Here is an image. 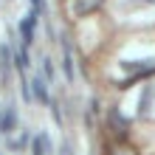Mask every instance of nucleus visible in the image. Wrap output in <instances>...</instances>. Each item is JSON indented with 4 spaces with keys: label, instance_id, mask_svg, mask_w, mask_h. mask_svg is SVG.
I'll return each instance as SVG.
<instances>
[{
    "label": "nucleus",
    "instance_id": "7ed1b4c3",
    "mask_svg": "<svg viewBox=\"0 0 155 155\" xmlns=\"http://www.w3.org/2000/svg\"><path fill=\"white\" fill-rule=\"evenodd\" d=\"M59 155H76V150H74V144H71L68 138L62 141V147H59Z\"/></svg>",
    "mask_w": 155,
    "mask_h": 155
},
{
    "label": "nucleus",
    "instance_id": "39448f33",
    "mask_svg": "<svg viewBox=\"0 0 155 155\" xmlns=\"http://www.w3.org/2000/svg\"><path fill=\"white\" fill-rule=\"evenodd\" d=\"M0 127H3V130H12V127H14V116L6 113V118H3V124H0Z\"/></svg>",
    "mask_w": 155,
    "mask_h": 155
},
{
    "label": "nucleus",
    "instance_id": "f03ea898",
    "mask_svg": "<svg viewBox=\"0 0 155 155\" xmlns=\"http://www.w3.org/2000/svg\"><path fill=\"white\" fill-rule=\"evenodd\" d=\"M34 90H37V96L42 99V102H48V93H45V85H42V79H34Z\"/></svg>",
    "mask_w": 155,
    "mask_h": 155
},
{
    "label": "nucleus",
    "instance_id": "f257e3e1",
    "mask_svg": "<svg viewBox=\"0 0 155 155\" xmlns=\"http://www.w3.org/2000/svg\"><path fill=\"white\" fill-rule=\"evenodd\" d=\"M104 0H74V17H87L93 14Z\"/></svg>",
    "mask_w": 155,
    "mask_h": 155
},
{
    "label": "nucleus",
    "instance_id": "20e7f679",
    "mask_svg": "<svg viewBox=\"0 0 155 155\" xmlns=\"http://www.w3.org/2000/svg\"><path fill=\"white\" fill-rule=\"evenodd\" d=\"M110 155H135V150L133 147H113Z\"/></svg>",
    "mask_w": 155,
    "mask_h": 155
}]
</instances>
